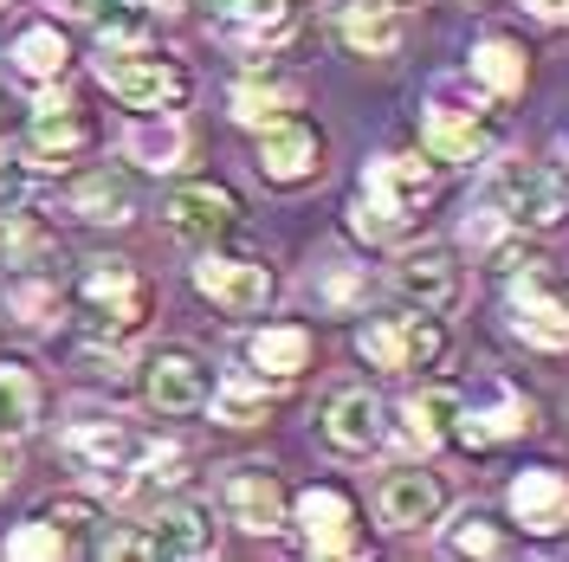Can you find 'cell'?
I'll return each mask as SVG.
<instances>
[{
  "mask_svg": "<svg viewBox=\"0 0 569 562\" xmlns=\"http://www.w3.org/2000/svg\"><path fill=\"white\" fill-rule=\"evenodd\" d=\"M259 175L266 181H305L318 175V130L311 123H298V117H272V123H259Z\"/></svg>",
  "mask_w": 569,
  "mask_h": 562,
  "instance_id": "obj_11",
  "label": "cell"
},
{
  "mask_svg": "<svg viewBox=\"0 0 569 562\" xmlns=\"http://www.w3.org/2000/svg\"><path fill=\"white\" fill-rule=\"evenodd\" d=\"M91 550L98 556H156V543H149V530H130V524H110L91 536Z\"/></svg>",
  "mask_w": 569,
  "mask_h": 562,
  "instance_id": "obj_37",
  "label": "cell"
},
{
  "mask_svg": "<svg viewBox=\"0 0 569 562\" xmlns=\"http://www.w3.org/2000/svg\"><path fill=\"white\" fill-rule=\"evenodd\" d=\"M213 421H233V426L266 421V382H252V375H227V382L213 388Z\"/></svg>",
  "mask_w": 569,
  "mask_h": 562,
  "instance_id": "obj_32",
  "label": "cell"
},
{
  "mask_svg": "<svg viewBox=\"0 0 569 562\" xmlns=\"http://www.w3.org/2000/svg\"><path fill=\"white\" fill-rule=\"evenodd\" d=\"M137 453H142L137 433L117 421V414H110V421L91 414V421H71L66 426V459L91 479V485H123V472L137 465Z\"/></svg>",
  "mask_w": 569,
  "mask_h": 562,
  "instance_id": "obj_6",
  "label": "cell"
},
{
  "mask_svg": "<svg viewBox=\"0 0 569 562\" xmlns=\"http://www.w3.org/2000/svg\"><path fill=\"white\" fill-rule=\"evenodd\" d=\"M427 194H433V175H427V162L415 155H382V162H369L362 169V194H356V233H369V240H395L401 227H408V213L421 208Z\"/></svg>",
  "mask_w": 569,
  "mask_h": 562,
  "instance_id": "obj_1",
  "label": "cell"
},
{
  "mask_svg": "<svg viewBox=\"0 0 569 562\" xmlns=\"http://www.w3.org/2000/svg\"><path fill=\"white\" fill-rule=\"evenodd\" d=\"M356 355L376 369H433L447 355V330L433 317H389L356 337Z\"/></svg>",
  "mask_w": 569,
  "mask_h": 562,
  "instance_id": "obj_5",
  "label": "cell"
},
{
  "mask_svg": "<svg viewBox=\"0 0 569 562\" xmlns=\"http://www.w3.org/2000/svg\"><path fill=\"white\" fill-rule=\"evenodd\" d=\"M486 208H492L505 227L550 233V227H563L569 194H563V181L550 175V169H537V162H498L492 181H486Z\"/></svg>",
  "mask_w": 569,
  "mask_h": 562,
  "instance_id": "obj_2",
  "label": "cell"
},
{
  "mask_svg": "<svg viewBox=\"0 0 569 562\" xmlns=\"http://www.w3.org/2000/svg\"><path fill=\"white\" fill-rule=\"evenodd\" d=\"M472 78H479L492 98H511V91H525V52H518L511 39H479V46H472Z\"/></svg>",
  "mask_w": 569,
  "mask_h": 562,
  "instance_id": "obj_29",
  "label": "cell"
},
{
  "mask_svg": "<svg viewBox=\"0 0 569 562\" xmlns=\"http://www.w3.org/2000/svg\"><path fill=\"white\" fill-rule=\"evenodd\" d=\"M39 421V382L27 362H0V440H20Z\"/></svg>",
  "mask_w": 569,
  "mask_h": 562,
  "instance_id": "obj_28",
  "label": "cell"
},
{
  "mask_svg": "<svg viewBox=\"0 0 569 562\" xmlns=\"http://www.w3.org/2000/svg\"><path fill=\"white\" fill-rule=\"evenodd\" d=\"M78 369H84V375H98V382H123V369H130V362H123V350H84V355H78Z\"/></svg>",
  "mask_w": 569,
  "mask_h": 562,
  "instance_id": "obj_39",
  "label": "cell"
},
{
  "mask_svg": "<svg viewBox=\"0 0 569 562\" xmlns=\"http://www.w3.org/2000/svg\"><path fill=\"white\" fill-rule=\"evenodd\" d=\"M84 20L104 46H149L156 33V13L142 0H84Z\"/></svg>",
  "mask_w": 569,
  "mask_h": 562,
  "instance_id": "obj_25",
  "label": "cell"
},
{
  "mask_svg": "<svg viewBox=\"0 0 569 562\" xmlns=\"http://www.w3.org/2000/svg\"><path fill=\"white\" fill-rule=\"evenodd\" d=\"M511 518L531 536H557L569 524V479L563 472H525L511 485Z\"/></svg>",
  "mask_w": 569,
  "mask_h": 562,
  "instance_id": "obj_18",
  "label": "cell"
},
{
  "mask_svg": "<svg viewBox=\"0 0 569 562\" xmlns=\"http://www.w3.org/2000/svg\"><path fill=\"white\" fill-rule=\"evenodd\" d=\"M447 550L453 556H498V530L479 518V511H466L460 524L447 530Z\"/></svg>",
  "mask_w": 569,
  "mask_h": 562,
  "instance_id": "obj_35",
  "label": "cell"
},
{
  "mask_svg": "<svg viewBox=\"0 0 569 562\" xmlns=\"http://www.w3.org/2000/svg\"><path fill=\"white\" fill-rule=\"evenodd\" d=\"M13 472H20V465H13V453H0V492L13 485Z\"/></svg>",
  "mask_w": 569,
  "mask_h": 562,
  "instance_id": "obj_42",
  "label": "cell"
},
{
  "mask_svg": "<svg viewBox=\"0 0 569 562\" xmlns=\"http://www.w3.org/2000/svg\"><path fill=\"white\" fill-rule=\"evenodd\" d=\"M169 233H176V240H194V247H201V240H213V233H227V227H233V194H227V188H181V194H169Z\"/></svg>",
  "mask_w": 569,
  "mask_h": 562,
  "instance_id": "obj_20",
  "label": "cell"
},
{
  "mask_svg": "<svg viewBox=\"0 0 569 562\" xmlns=\"http://www.w3.org/2000/svg\"><path fill=\"white\" fill-rule=\"evenodd\" d=\"M66 39H59V27H27L20 33V46H13V71L20 78H33V84H52L59 71H66Z\"/></svg>",
  "mask_w": 569,
  "mask_h": 562,
  "instance_id": "obj_30",
  "label": "cell"
},
{
  "mask_svg": "<svg viewBox=\"0 0 569 562\" xmlns=\"http://www.w3.org/2000/svg\"><path fill=\"white\" fill-rule=\"evenodd\" d=\"M252 369L259 375H272V382H291V375H305L311 369V337L298 330V323H272V330H259L252 337Z\"/></svg>",
  "mask_w": 569,
  "mask_h": 562,
  "instance_id": "obj_24",
  "label": "cell"
},
{
  "mask_svg": "<svg viewBox=\"0 0 569 562\" xmlns=\"http://www.w3.org/2000/svg\"><path fill=\"white\" fill-rule=\"evenodd\" d=\"M149 408L156 414H194V408H208V362L194 350H156L149 355Z\"/></svg>",
  "mask_w": 569,
  "mask_h": 562,
  "instance_id": "obj_10",
  "label": "cell"
},
{
  "mask_svg": "<svg viewBox=\"0 0 569 562\" xmlns=\"http://www.w3.org/2000/svg\"><path fill=\"white\" fill-rule=\"evenodd\" d=\"M550 298H557V311H563V323H569V284L563 291H550Z\"/></svg>",
  "mask_w": 569,
  "mask_h": 562,
  "instance_id": "obj_43",
  "label": "cell"
},
{
  "mask_svg": "<svg viewBox=\"0 0 569 562\" xmlns=\"http://www.w3.org/2000/svg\"><path fill=\"white\" fill-rule=\"evenodd\" d=\"M525 7H531V13H543V20H563V13H569V0H525Z\"/></svg>",
  "mask_w": 569,
  "mask_h": 562,
  "instance_id": "obj_41",
  "label": "cell"
},
{
  "mask_svg": "<svg viewBox=\"0 0 569 562\" xmlns=\"http://www.w3.org/2000/svg\"><path fill=\"white\" fill-rule=\"evenodd\" d=\"M71 298H78L91 330H137L142 311H149V284L137 279L130 259H84Z\"/></svg>",
  "mask_w": 569,
  "mask_h": 562,
  "instance_id": "obj_4",
  "label": "cell"
},
{
  "mask_svg": "<svg viewBox=\"0 0 569 562\" xmlns=\"http://www.w3.org/2000/svg\"><path fill=\"white\" fill-rule=\"evenodd\" d=\"M46 524H59V530H84V524H98V511H91L84 498H66V504H52V511H46Z\"/></svg>",
  "mask_w": 569,
  "mask_h": 562,
  "instance_id": "obj_40",
  "label": "cell"
},
{
  "mask_svg": "<svg viewBox=\"0 0 569 562\" xmlns=\"http://www.w3.org/2000/svg\"><path fill=\"white\" fill-rule=\"evenodd\" d=\"M440 504H447L440 479H433V472H415V465H401V472H389V479L376 485V511H382L389 530H427L440 518Z\"/></svg>",
  "mask_w": 569,
  "mask_h": 562,
  "instance_id": "obj_12",
  "label": "cell"
},
{
  "mask_svg": "<svg viewBox=\"0 0 569 562\" xmlns=\"http://www.w3.org/2000/svg\"><path fill=\"white\" fill-rule=\"evenodd\" d=\"M84 142H91V130H84V117H78L66 98H39L33 130H27V155H33L39 169H46V162H71Z\"/></svg>",
  "mask_w": 569,
  "mask_h": 562,
  "instance_id": "obj_19",
  "label": "cell"
},
{
  "mask_svg": "<svg viewBox=\"0 0 569 562\" xmlns=\"http://www.w3.org/2000/svg\"><path fill=\"white\" fill-rule=\"evenodd\" d=\"M284 104H291V98H284L279 84H259V78L233 84V117L252 123V130H259V123H272V117H284Z\"/></svg>",
  "mask_w": 569,
  "mask_h": 562,
  "instance_id": "obj_33",
  "label": "cell"
},
{
  "mask_svg": "<svg viewBox=\"0 0 569 562\" xmlns=\"http://www.w3.org/2000/svg\"><path fill=\"white\" fill-rule=\"evenodd\" d=\"M194 291L213 298L220 311L247 317V311H266V304H272V272L252 265V259H213L208 252V259L194 265Z\"/></svg>",
  "mask_w": 569,
  "mask_h": 562,
  "instance_id": "obj_7",
  "label": "cell"
},
{
  "mask_svg": "<svg viewBox=\"0 0 569 562\" xmlns=\"http://www.w3.org/2000/svg\"><path fill=\"white\" fill-rule=\"evenodd\" d=\"M356 291H362V279H356V272L343 265V259H330V265H323V304L350 311V304H356Z\"/></svg>",
  "mask_w": 569,
  "mask_h": 562,
  "instance_id": "obj_38",
  "label": "cell"
},
{
  "mask_svg": "<svg viewBox=\"0 0 569 562\" xmlns=\"http://www.w3.org/2000/svg\"><path fill=\"white\" fill-rule=\"evenodd\" d=\"M220 504H227V518L240 530H252V536H272V530L284 524V492L266 465H233L227 485H220Z\"/></svg>",
  "mask_w": 569,
  "mask_h": 562,
  "instance_id": "obj_9",
  "label": "cell"
},
{
  "mask_svg": "<svg viewBox=\"0 0 569 562\" xmlns=\"http://www.w3.org/2000/svg\"><path fill=\"white\" fill-rule=\"evenodd\" d=\"M453 414H460V440L466 446H498V440H511V433L531 426V408H525L505 382H479L472 401H453Z\"/></svg>",
  "mask_w": 569,
  "mask_h": 562,
  "instance_id": "obj_8",
  "label": "cell"
},
{
  "mask_svg": "<svg viewBox=\"0 0 569 562\" xmlns=\"http://www.w3.org/2000/svg\"><path fill=\"white\" fill-rule=\"evenodd\" d=\"M0 311L13 317V323H27V330H39V323H52V311H59V284L39 279L33 265H20V279L0 284Z\"/></svg>",
  "mask_w": 569,
  "mask_h": 562,
  "instance_id": "obj_27",
  "label": "cell"
},
{
  "mask_svg": "<svg viewBox=\"0 0 569 562\" xmlns=\"http://www.w3.org/2000/svg\"><path fill=\"white\" fill-rule=\"evenodd\" d=\"M149 543H156V556H208L213 511L208 504H169V511L149 518Z\"/></svg>",
  "mask_w": 569,
  "mask_h": 562,
  "instance_id": "obj_22",
  "label": "cell"
},
{
  "mask_svg": "<svg viewBox=\"0 0 569 562\" xmlns=\"http://www.w3.org/2000/svg\"><path fill=\"white\" fill-rule=\"evenodd\" d=\"M395 291H401L408 304H421V311L453 304V291H460V265H453V252L447 247L401 252V259H395Z\"/></svg>",
  "mask_w": 569,
  "mask_h": 562,
  "instance_id": "obj_14",
  "label": "cell"
},
{
  "mask_svg": "<svg viewBox=\"0 0 569 562\" xmlns=\"http://www.w3.org/2000/svg\"><path fill=\"white\" fill-rule=\"evenodd\" d=\"M323 433H330V446H343V453H369V446L382 440V401H376L369 388H343V394L323 408Z\"/></svg>",
  "mask_w": 569,
  "mask_h": 562,
  "instance_id": "obj_21",
  "label": "cell"
},
{
  "mask_svg": "<svg viewBox=\"0 0 569 562\" xmlns=\"http://www.w3.org/2000/svg\"><path fill=\"white\" fill-rule=\"evenodd\" d=\"M98 78L110 84V98H123L130 110H176L188 98V71L162 52H142V46H104Z\"/></svg>",
  "mask_w": 569,
  "mask_h": 562,
  "instance_id": "obj_3",
  "label": "cell"
},
{
  "mask_svg": "<svg viewBox=\"0 0 569 562\" xmlns=\"http://www.w3.org/2000/svg\"><path fill=\"white\" fill-rule=\"evenodd\" d=\"M298 530H305V550L318 556H350L356 550V530H350V498L337 485H311L298 498Z\"/></svg>",
  "mask_w": 569,
  "mask_h": 562,
  "instance_id": "obj_15",
  "label": "cell"
},
{
  "mask_svg": "<svg viewBox=\"0 0 569 562\" xmlns=\"http://www.w3.org/2000/svg\"><path fill=\"white\" fill-rule=\"evenodd\" d=\"M447 414H453V394H408V401H401V426H395V433H401V446H440V421H447Z\"/></svg>",
  "mask_w": 569,
  "mask_h": 562,
  "instance_id": "obj_31",
  "label": "cell"
},
{
  "mask_svg": "<svg viewBox=\"0 0 569 562\" xmlns=\"http://www.w3.org/2000/svg\"><path fill=\"white\" fill-rule=\"evenodd\" d=\"M330 27L356 59H389L401 46V20L389 0H330Z\"/></svg>",
  "mask_w": 569,
  "mask_h": 562,
  "instance_id": "obj_13",
  "label": "cell"
},
{
  "mask_svg": "<svg viewBox=\"0 0 569 562\" xmlns=\"http://www.w3.org/2000/svg\"><path fill=\"white\" fill-rule=\"evenodd\" d=\"M0 252H7V265H33V259H46V233L27 213H7L0 220Z\"/></svg>",
  "mask_w": 569,
  "mask_h": 562,
  "instance_id": "obj_34",
  "label": "cell"
},
{
  "mask_svg": "<svg viewBox=\"0 0 569 562\" xmlns=\"http://www.w3.org/2000/svg\"><path fill=\"white\" fill-rule=\"evenodd\" d=\"M71 213L78 220H98V227H123L137 213V188L117 175V169H98V175H84L71 188Z\"/></svg>",
  "mask_w": 569,
  "mask_h": 562,
  "instance_id": "obj_23",
  "label": "cell"
},
{
  "mask_svg": "<svg viewBox=\"0 0 569 562\" xmlns=\"http://www.w3.org/2000/svg\"><path fill=\"white\" fill-rule=\"evenodd\" d=\"M472 110H479V98L460 104L453 84L433 91V104H427V149H433L440 162H472V155H479V123H472Z\"/></svg>",
  "mask_w": 569,
  "mask_h": 562,
  "instance_id": "obj_16",
  "label": "cell"
},
{
  "mask_svg": "<svg viewBox=\"0 0 569 562\" xmlns=\"http://www.w3.org/2000/svg\"><path fill=\"white\" fill-rule=\"evenodd\" d=\"M7 556H66V530L39 518V524H27V530L7 536Z\"/></svg>",
  "mask_w": 569,
  "mask_h": 562,
  "instance_id": "obj_36",
  "label": "cell"
},
{
  "mask_svg": "<svg viewBox=\"0 0 569 562\" xmlns=\"http://www.w3.org/2000/svg\"><path fill=\"white\" fill-rule=\"evenodd\" d=\"M181 155H188V130L176 117H149V123L130 130V162H142V169L169 175V169H181Z\"/></svg>",
  "mask_w": 569,
  "mask_h": 562,
  "instance_id": "obj_26",
  "label": "cell"
},
{
  "mask_svg": "<svg viewBox=\"0 0 569 562\" xmlns=\"http://www.w3.org/2000/svg\"><path fill=\"white\" fill-rule=\"evenodd\" d=\"M0 7H7V0H0Z\"/></svg>",
  "mask_w": 569,
  "mask_h": 562,
  "instance_id": "obj_44",
  "label": "cell"
},
{
  "mask_svg": "<svg viewBox=\"0 0 569 562\" xmlns=\"http://www.w3.org/2000/svg\"><path fill=\"white\" fill-rule=\"evenodd\" d=\"M208 13L233 46H279L291 33V0H208Z\"/></svg>",
  "mask_w": 569,
  "mask_h": 562,
  "instance_id": "obj_17",
  "label": "cell"
}]
</instances>
